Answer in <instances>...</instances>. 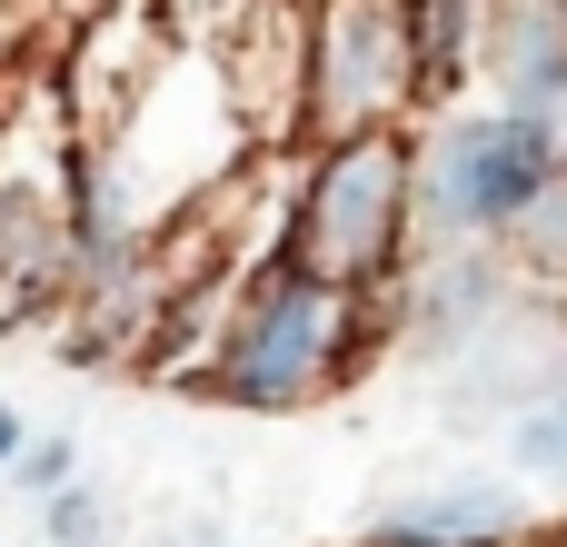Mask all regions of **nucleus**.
Wrapping results in <instances>:
<instances>
[{"label": "nucleus", "instance_id": "obj_1", "mask_svg": "<svg viewBox=\"0 0 567 547\" xmlns=\"http://www.w3.org/2000/svg\"><path fill=\"white\" fill-rule=\"evenodd\" d=\"M389 359H399V289H329L269 249L219 289V319L179 389L239 419H309L369 389Z\"/></svg>", "mask_w": 567, "mask_h": 547}, {"label": "nucleus", "instance_id": "obj_2", "mask_svg": "<svg viewBox=\"0 0 567 547\" xmlns=\"http://www.w3.org/2000/svg\"><path fill=\"white\" fill-rule=\"evenodd\" d=\"M279 259L329 289H399L419 269V130H359L279 159Z\"/></svg>", "mask_w": 567, "mask_h": 547}, {"label": "nucleus", "instance_id": "obj_3", "mask_svg": "<svg viewBox=\"0 0 567 547\" xmlns=\"http://www.w3.org/2000/svg\"><path fill=\"white\" fill-rule=\"evenodd\" d=\"M567 169V130L518 120L498 100H458L419 120V239L429 249H498L508 219Z\"/></svg>", "mask_w": 567, "mask_h": 547}, {"label": "nucleus", "instance_id": "obj_4", "mask_svg": "<svg viewBox=\"0 0 567 547\" xmlns=\"http://www.w3.org/2000/svg\"><path fill=\"white\" fill-rule=\"evenodd\" d=\"M419 50L399 0H309V149L359 130H419Z\"/></svg>", "mask_w": 567, "mask_h": 547}, {"label": "nucleus", "instance_id": "obj_5", "mask_svg": "<svg viewBox=\"0 0 567 547\" xmlns=\"http://www.w3.org/2000/svg\"><path fill=\"white\" fill-rule=\"evenodd\" d=\"M518 309H528V289H518V269H508L498 249H419V269L399 279V359L458 369V359L488 349Z\"/></svg>", "mask_w": 567, "mask_h": 547}, {"label": "nucleus", "instance_id": "obj_6", "mask_svg": "<svg viewBox=\"0 0 567 547\" xmlns=\"http://www.w3.org/2000/svg\"><path fill=\"white\" fill-rule=\"evenodd\" d=\"M478 100L567 130V10L558 0H488V30H478Z\"/></svg>", "mask_w": 567, "mask_h": 547}, {"label": "nucleus", "instance_id": "obj_7", "mask_svg": "<svg viewBox=\"0 0 567 547\" xmlns=\"http://www.w3.org/2000/svg\"><path fill=\"white\" fill-rule=\"evenodd\" d=\"M389 518H409L439 547H538V498L508 468H449V478L389 498Z\"/></svg>", "mask_w": 567, "mask_h": 547}, {"label": "nucleus", "instance_id": "obj_8", "mask_svg": "<svg viewBox=\"0 0 567 547\" xmlns=\"http://www.w3.org/2000/svg\"><path fill=\"white\" fill-rule=\"evenodd\" d=\"M409 20V50H419V90H429V120L478 100V30H488V0H399Z\"/></svg>", "mask_w": 567, "mask_h": 547}, {"label": "nucleus", "instance_id": "obj_9", "mask_svg": "<svg viewBox=\"0 0 567 547\" xmlns=\"http://www.w3.org/2000/svg\"><path fill=\"white\" fill-rule=\"evenodd\" d=\"M498 259H508V269H518V289H538L548 309L567 299V169L528 199V209H518V219H508Z\"/></svg>", "mask_w": 567, "mask_h": 547}, {"label": "nucleus", "instance_id": "obj_10", "mask_svg": "<svg viewBox=\"0 0 567 547\" xmlns=\"http://www.w3.org/2000/svg\"><path fill=\"white\" fill-rule=\"evenodd\" d=\"M30 528H40V547H120V488L100 468H80L50 508H30Z\"/></svg>", "mask_w": 567, "mask_h": 547}, {"label": "nucleus", "instance_id": "obj_11", "mask_svg": "<svg viewBox=\"0 0 567 547\" xmlns=\"http://www.w3.org/2000/svg\"><path fill=\"white\" fill-rule=\"evenodd\" d=\"M508 478H528V488H567V379L508 429Z\"/></svg>", "mask_w": 567, "mask_h": 547}, {"label": "nucleus", "instance_id": "obj_12", "mask_svg": "<svg viewBox=\"0 0 567 547\" xmlns=\"http://www.w3.org/2000/svg\"><path fill=\"white\" fill-rule=\"evenodd\" d=\"M80 468H90V448H80V429L60 419V429H30V448H20V468H10L0 488H10L20 508H50V498H60Z\"/></svg>", "mask_w": 567, "mask_h": 547}, {"label": "nucleus", "instance_id": "obj_13", "mask_svg": "<svg viewBox=\"0 0 567 547\" xmlns=\"http://www.w3.org/2000/svg\"><path fill=\"white\" fill-rule=\"evenodd\" d=\"M150 547H229V518H209V508H179V518H159Z\"/></svg>", "mask_w": 567, "mask_h": 547}, {"label": "nucleus", "instance_id": "obj_14", "mask_svg": "<svg viewBox=\"0 0 567 547\" xmlns=\"http://www.w3.org/2000/svg\"><path fill=\"white\" fill-rule=\"evenodd\" d=\"M20 448H30V419H20V399H0V478L20 468Z\"/></svg>", "mask_w": 567, "mask_h": 547}, {"label": "nucleus", "instance_id": "obj_15", "mask_svg": "<svg viewBox=\"0 0 567 547\" xmlns=\"http://www.w3.org/2000/svg\"><path fill=\"white\" fill-rule=\"evenodd\" d=\"M538 547H567V528H538Z\"/></svg>", "mask_w": 567, "mask_h": 547}, {"label": "nucleus", "instance_id": "obj_16", "mask_svg": "<svg viewBox=\"0 0 567 547\" xmlns=\"http://www.w3.org/2000/svg\"><path fill=\"white\" fill-rule=\"evenodd\" d=\"M558 10H567V0H558Z\"/></svg>", "mask_w": 567, "mask_h": 547}]
</instances>
